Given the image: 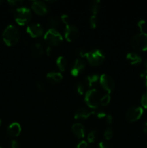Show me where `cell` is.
<instances>
[{
  "instance_id": "6da1fadb",
  "label": "cell",
  "mask_w": 147,
  "mask_h": 148,
  "mask_svg": "<svg viewBox=\"0 0 147 148\" xmlns=\"http://www.w3.org/2000/svg\"><path fill=\"white\" fill-rule=\"evenodd\" d=\"M20 38V33L18 29L14 25H8L2 33V38L5 44L8 46H12L18 43Z\"/></svg>"
},
{
  "instance_id": "7a4b0ae2",
  "label": "cell",
  "mask_w": 147,
  "mask_h": 148,
  "mask_svg": "<svg viewBox=\"0 0 147 148\" xmlns=\"http://www.w3.org/2000/svg\"><path fill=\"white\" fill-rule=\"evenodd\" d=\"M14 20L19 25H25L32 20L31 10L26 7H20L14 9L13 11Z\"/></svg>"
},
{
  "instance_id": "3957f363",
  "label": "cell",
  "mask_w": 147,
  "mask_h": 148,
  "mask_svg": "<svg viewBox=\"0 0 147 148\" xmlns=\"http://www.w3.org/2000/svg\"><path fill=\"white\" fill-rule=\"evenodd\" d=\"M102 95L95 88L89 90L85 94L84 101L86 105L93 110L99 108Z\"/></svg>"
},
{
  "instance_id": "277c9868",
  "label": "cell",
  "mask_w": 147,
  "mask_h": 148,
  "mask_svg": "<svg viewBox=\"0 0 147 148\" xmlns=\"http://www.w3.org/2000/svg\"><path fill=\"white\" fill-rule=\"evenodd\" d=\"M86 59L91 66H98L102 64L105 61V54L99 49H93L87 51Z\"/></svg>"
},
{
  "instance_id": "5b68a950",
  "label": "cell",
  "mask_w": 147,
  "mask_h": 148,
  "mask_svg": "<svg viewBox=\"0 0 147 148\" xmlns=\"http://www.w3.org/2000/svg\"><path fill=\"white\" fill-rule=\"evenodd\" d=\"M44 40L49 46H56L63 42V37L56 29L50 28L45 33Z\"/></svg>"
},
{
  "instance_id": "8992f818",
  "label": "cell",
  "mask_w": 147,
  "mask_h": 148,
  "mask_svg": "<svg viewBox=\"0 0 147 148\" xmlns=\"http://www.w3.org/2000/svg\"><path fill=\"white\" fill-rule=\"evenodd\" d=\"M131 45L137 51H147V33H140L135 35L131 38Z\"/></svg>"
},
{
  "instance_id": "52a82bcc",
  "label": "cell",
  "mask_w": 147,
  "mask_h": 148,
  "mask_svg": "<svg viewBox=\"0 0 147 148\" xmlns=\"http://www.w3.org/2000/svg\"><path fill=\"white\" fill-rule=\"evenodd\" d=\"M144 114L143 108L138 106H134L130 108L125 113V119L130 122H134L140 119Z\"/></svg>"
},
{
  "instance_id": "ba28073f",
  "label": "cell",
  "mask_w": 147,
  "mask_h": 148,
  "mask_svg": "<svg viewBox=\"0 0 147 148\" xmlns=\"http://www.w3.org/2000/svg\"><path fill=\"white\" fill-rule=\"evenodd\" d=\"M66 28L64 30V37L69 42L74 41L79 37V31L77 27L74 25L70 24V23L65 24Z\"/></svg>"
},
{
  "instance_id": "9c48e42d",
  "label": "cell",
  "mask_w": 147,
  "mask_h": 148,
  "mask_svg": "<svg viewBox=\"0 0 147 148\" xmlns=\"http://www.w3.org/2000/svg\"><path fill=\"white\" fill-rule=\"evenodd\" d=\"M99 83L105 91L108 94L110 93L115 89V82L111 77L106 74H103L99 77Z\"/></svg>"
},
{
  "instance_id": "30bf717a",
  "label": "cell",
  "mask_w": 147,
  "mask_h": 148,
  "mask_svg": "<svg viewBox=\"0 0 147 148\" xmlns=\"http://www.w3.org/2000/svg\"><path fill=\"white\" fill-rule=\"evenodd\" d=\"M26 31L32 38H36L43 36L44 33V29L39 23H33L27 26Z\"/></svg>"
},
{
  "instance_id": "8fae6325",
  "label": "cell",
  "mask_w": 147,
  "mask_h": 148,
  "mask_svg": "<svg viewBox=\"0 0 147 148\" xmlns=\"http://www.w3.org/2000/svg\"><path fill=\"white\" fill-rule=\"evenodd\" d=\"M86 68V63L82 59H76L71 69V75L74 77L79 76Z\"/></svg>"
},
{
  "instance_id": "7c38bea8",
  "label": "cell",
  "mask_w": 147,
  "mask_h": 148,
  "mask_svg": "<svg viewBox=\"0 0 147 148\" xmlns=\"http://www.w3.org/2000/svg\"><path fill=\"white\" fill-rule=\"evenodd\" d=\"M32 10L35 14L40 16H44L48 12V8L45 2L41 1H34L31 4Z\"/></svg>"
},
{
  "instance_id": "4fadbf2b",
  "label": "cell",
  "mask_w": 147,
  "mask_h": 148,
  "mask_svg": "<svg viewBox=\"0 0 147 148\" xmlns=\"http://www.w3.org/2000/svg\"><path fill=\"white\" fill-rule=\"evenodd\" d=\"M71 131L74 135L79 139H82L85 137V133H86V130L84 127L81 123H75L73 124L71 127Z\"/></svg>"
},
{
  "instance_id": "5bb4252c",
  "label": "cell",
  "mask_w": 147,
  "mask_h": 148,
  "mask_svg": "<svg viewBox=\"0 0 147 148\" xmlns=\"http://www.w3.org/2000/svg\"><path fill=\"white\" fill-rule=\"evenodd\" d=\"M22 131L21 126L19 123L13 122L7 128V133L11 137H17Z\"/></svg>"
},
{
  "instance_id": "9a60e30c",
  "label": "cell",
  "mask_w": 147,
  "mask_h": 148,
  "mask_svg": "<svg viewBox=\"0 0 147 148\" xmlns=\"http://www.w3.org/2000/svg\"><path fill=\"white\" fill-rule=\"evenodd\" d=\"M92 115V111H89L87 108H80L74 113L75 119H86Z\"/></svg>"
},
{
  "instance_id": "2e32d148",
  "label": "cell",
  "mask_w": 147,
  "mask_h": 148,
  "mask_svg": "<svg viewBox=\"0 0 147 148\" xmlns=\"http://www.w3.org/2000/svg\"><path fill=\"white\" fill-rule=\"evenodd\" d=\"M63 79L61 73L59 72H50L46 75V79L51 84H56L60 82Z\"/></svg>"
},
{
  "instance_id": "e0dca14e",
  "label": "cell",
  "mask_w": 147,
  "mask_h": 148,
  "mask_svg": "<svg viewBox=\"0 0 147 148\" xmlns=\"http://www.w3.org/2000/svg\"><path fill=\"white\" fill-rule=\"evenodd\" d=\"M126 59L131 65H138L142 62L141 56L136 53H128L126 55Z\"/></svg>"
},
{
  "instance_id": "ac0fdd59",
  "label": "cell",
  "mask_w": 147,
  "mask_h": 148,
  "mask_svg": "<svg viewBox=\"0 0 147 148\" xmlns=\"http://www.w3.org/2000/svg\"><path fill=\"white\" fill-rule=\"evenodd\" d=\"M85 82H86V85L88 88H92L98 82H99V77L97 74L89 75L85 78Z\"/></svg>"
},
{
  "instance_id": "d6986e66",
  "label": "cell",
  "mask_w": 147,
  "mask_h": 148,
  "mask_svg": "<svg viewBox=\"0 0 147 148\" xmlns=\"http://www.w3.org/2000/svg\"><path fill=\"white\" fill-rule=\"evenodd\" d=\"M101 9V1L99 0H95L91 2L89 6V10L92 12V15H97Z\"/></svg>"
},
{
  "instance_id": "ffe728a7",
  "label": "cell",
  "mask_w": 147,
  "mask_h": 148,
  "mask_svg": "<svg viewBox=\"0 0 147 148\" xmlns=\"http://www.w3.org/2000/svg\"><path fill=\"white\" fill-rule=\"evenodd\" d=\"M32 52L33 54L35 56H41L44 54L45 50L43 46L40 43H35L32 48Z\"/></svg>"
},
{
  "instance_id": "44dd1931",
  "label": "cell",
  "mask_w": 147,
  "mask_h": 148,
  "mask_svg": "<svg viewBox=\"0 0 147 148\" xmlns=\"http://www.w3.org/2000/svg\"><path fill=\"white\" fill-rule=\"evenodd\" d=\"M56 65L61 72H63L67 67V60L64 56H59L56 59Z\"/></svg>"
},
{
  "instance_id": "7402d4cb",
  "label": "cell",
  "mask_w": 147,
  "mask_h": 148,
  "mask_svg": "<svg viewBox=\"0 0 147 148\" xmlns=\"http://www.w3.org/2000/svg\"><path fill=\"white\" fill-rule=\"evenodd\" d=\"M92 115L95 116V117H97L98 119H102L105 118L107 114L106 112L103 109H101V108H98L97 109H95L92 111Z\"/></svg>"
},
{
  "instance_id": "603a6c76",
  "label": "cell",
  "mask_w": 147,
  "mask_h": 148,
  "mask_svg": "<svg viewBox=\"0 0 147 148\" xmlns=\"http://www.w3.org/2000/svg\"><path fill=\"white\" fill-rule=\"evenodd\" d=\"M97 137V131H95V130H92V131H91L87 135V143H89H89H95Z\"/></svg>"
},
{
  "instance_id": "cb8c5ba5",
  "label": "cell",
  "mask_w": 147,
  "mask_h": 148,
  "mask_svg": "<svg viewBox=\"0 0 147 148\" xmlns=\"http://www.w3.org/2000/svg\"><path fill=\"white\" fill-rule=\"evenodd\" d=\"M110 101H111L110 95L108 93L105 94V95L102 96V98H101L100 105L102 106H107L110 103Z\"/></svg>"
},
{
  "instance_id": "d4e9b609",
  "label": "cell",
  "mask_w": 147,
  "mask_h": 148,
  "mask_svg": "<svg viewBox=\"0 0 147 148\" xmlns=\"http://www.w3.org/2000/svg\"><path fill=\"white\" fill-rule=\"evenodd\" d=\"M98 23V20L97 15H92L89 18V26H90L91 28L95 29L96 28L97 26Z\"/></svg>"
},
{
  "instance_id": "484cf974",
  "label": "cell",
  "mask_w": 147,
  "mask_h": 148,
  "mask_svg": "<svg viewBox=\"0 0 147 148\" xmlns=\"http://www.w3.org/2000/svg\"><path fill=\"white\" fill-rule=\"evenodd\" d=\"M76 91L79 95H84L85 92V86L82 82H78L76 85Z\"/></svg>"
},
{
  "instance_id": "4316f807",
  "label": "cell",
  "mask_w": 147,
  "mask_h": 148,
  "mask_svg": "<svg viewBox=\"0 0 147 148\" xmlns=\"http://www.w3.org/2000/svg\"><path fill=\"white\" fill-rule=\"evenodd\" d=\"M138 27L141 33H146L147 30V23L145 20H141L138 23Z\"/></svg>"
},
{
  "instance_id": "83f0119b",
  "label": "cell",
  "mask_w": 147,
  "mask_h": 148,
  "mask_svg": "<svg viewBox=\"0 0 147 148\" xmlns=\"http://www.w3.org/2000/svg\"><path fill=\"white\" fill-rule=\"evenodd\" d=\"M113 137V131L110 127H108L104 132V137L106 140H110Z\"/></svg>"
},
{
  "instance_id": "f1b7e54d",
  "label": "cell",
  "mask_w": 147,
  "mask_h": 148,
  "mask_svg": "<svg viewBox=\"0 0 147 148\" xmlns=\"http://www.w3.org/2000/svg\"><path fill=\"white\" fill-rule=\"evenodd\" d=\"M7 3L12 7H16L17 8H18L22 4L23 1H21V0H10V1H7Z\"/></svg>"
},
{
  "instance_id": "f546056e",
  "label": "cell",
  "mask_w": 147,
  "mask_h": 148,
  "mask_svg": "<svg viewBox=\"0 0 147 148\" xmlns=\"http://www.w3.org/2000/svg\"><path fill=\"white\" fill-rule=\"evenodd\" d=\"M49 24L51 26L52 29H56L59 27V20L57 18L54 17V18H51L49 20Z\"/></svg>"
},
{
  "instance_id": "4dcf8cb0",
  "label": "cell",
  "mask_w": 147,
  "mask_h": 148,
  "mask_svg": "<svg viewBox=\"0 0 147 148\" xmlns=\"http://www.w3.org/2000/svg\"><path fill=\"white\" fill-rule=\"evenodd\" d=\"M141 103L144 108L147 109V91L145 93L143 94L141 99Z\"/></svg>"
},
{
  "instance_id": "1f68e13d",
  "label": "cell",
  "mask_w": 147,
  "mask_h": 148,
  "mask_svg": "<svg viewBox=\"0 0 147 148\" xmlns=\"http://www.w3.org/2000/svg\"><path fill=\"white\" fill-rule=\"evenodd\" d=\"M76 148H91L89 143L86 141H81L76 146Z\"/></svg>"
},
{
  "instance_id": "d6a6232c",
  "label": "cell",
  "mask_w": 147,
  "mask_h": 148,
  "mask_svg": "<svg viewBox=\"0 0 147 148\" xmlns=\"http://www.w3.org/2000/svg\"><path fill=\"white\" fill-rule=\"evenodd\" d=\"M86 53H87V51H86L85 49H77V53L81 56V57H85V56H86Z\"/></svg>"
},
{
  "instance_id": "836d02e7",
  "label": "cell",
  "mask_w": 147,
  "mask_h": 148,
  "mask_svg": "<svg viewBox=\"0 0 147 148\" xmlns=\"http://www.w3.org/2000/svg\"><path fill=\"white\" fill-rule=\"evenodd\" d=\"M98 148H111V147L106 142H100L98 145Z\"/></svg>"
},
{
  "instance_id": "e575fe53",
  "label": "cell",
  "mask_w": 147,
  "mask_h": 148,
  "mask_svg": "<svg viewBox=\"0 0 147 148\" xmlns=\"http://www.w3.org/2000/svg\"><path fill=\"white\" fill-rule=\"evenodd\" d=\"M112 120H113V118H112V116L110 114H108V115L106 116L105 117V122L108 125H110L112 122Z\"/></svg>"
},
{
  "instance_id": "d590c367",
  "label": "cell",
  "mask_w": 147,
  "mask_h": 148,
  "mask_svg": "<svg viewBox=\"0 0 147 148\" xmlns=\"http://www.w3.org/2000/svg\"><path fill=\"white\" fill-rule=\"evenodd\" d=\"M10 147L11 148H20V145H19V143L17 140H13L10 143Z\"/></svg>"
},
{
  "instance_id": "8d00e7d4",
  "label": "cell",
  "mask_w": 147,
  "mask_h": 148,
  "mask_svg": "<svg viewBox=\"0 0 147 148\" xmlns=\"http://www.w3.org/2000/svg\"><path fill=\"white\" fill-rule=\"evenodd\" d=\"M36 87H37V90H38L39 91H40V92L44 91V86H43V85L40 82H36Z\"/></svg>"
},
{
  "instance_id": "74e56055",
  "label": "cell",
  "mask_w": 147,
  "mask_h": 148,
  "mask_svg": "<svg viewBox=\"0 0 147 148\" xmlns=\"http://www.w3.org/2000/svg\"><path fill=\"white\" fill-rule=\"evenodd\" d=\"M51 51H52V49H51V47H50V46H48V47L46 48V54L48 55L49 56V55L51 54Z\"/></svg>"
},
{
  "instance_id": "f35d334b",
  "label": "cell",
  "mask_w": 147,
  "mask_h": 148,
  "mask_svg": "<svg viewBox=\"0 0 147 148\" xmlns=\"http://www.w3.org/2000/svg\"><path fill=\"white\" fill-rule=\"evenodd\" d=\"M143 130H144V133L147 135V120L144 122V126H143Z\"/></svg>"
},
{
  "instance_id": "ab89813d",
  "label": "cell",
  "mask_w": 147,
  "mask_h": 148,
  "mask_svg": "<svg viewBox=\"0 0 147 148\" xmlns=\"http://www.w3.org/2000/svg\"><path fill=\"white\" fill-rule=\"evenodd\" d=\"M142 77L144 78V85H145V87L146 88V90H147V73L146 72H145V74H144V76H142Z\"/></svg>"
},
{
  "instance_id": "60d3db41",
  "label": "cell",
  "mask_w": 147,
  "mask_h": 148,
  "mask_svg": "<svg viewBox=\"0 0 147 148\" xmlns=\"http://www.w3.org/2000/svg\"><path fill=\"white\" fill-rule=\"evenodd\" d=\"M144 65H145L146 69V73H147V59H146L145 62H144Z\"/></svg>"
},
{
  "instance_id": "b9f144b4",
  "label": "cell",
  "mask_w": 147,
  "mask_h": 148,
  "mask_svg": "<svg viewBox=\"0 0 147 148\" xmlns=\"http://www.w3.org/2000/svg\"><path fill=\"white\" fill-rule=\"evenodd\" d=\"M1 3H2V1H1V0H0V5L1 4Z\"/></svg>"
},
{
  "instance_id": "7bdbcfd3",
  "label": "cell",
  "mask_w": 147,
  "mask_h": 148,
  "mask_svg": "<svg viewBox=\"0 0 147 148\" xmlns=\"http://www.w3.org/2000/svg\"><path fill=\"white\" fill-rule=\"evenodd\" d=\"M1 120L0 119V126H1Z\"/></svg>"
},
{
  "instance_id": "ee69618b",
  "label": "cell",
  "mask_w": 147,
  "mask_h": 148,
  "mask_svg": "<svg viewBox=\"0 0 147 148\" xmlns=\"http://www.w3.org/2000/svg\"><path fill=\"white\" fill-rule=\"evenodd\" d=\"M0 148H2V147H0Z\"/></svg>"
}]
</instances>
